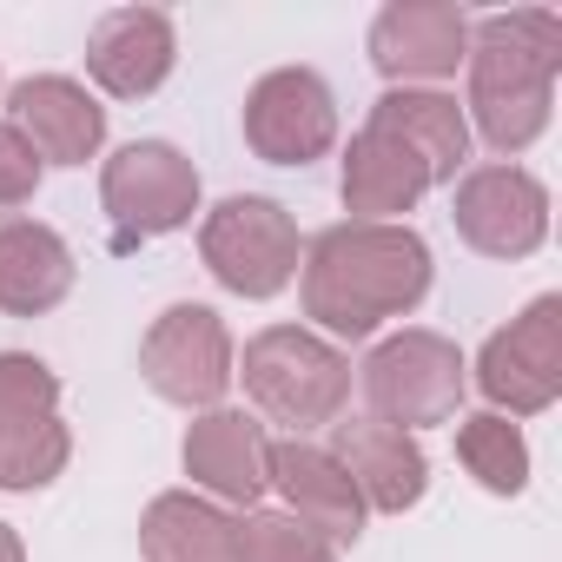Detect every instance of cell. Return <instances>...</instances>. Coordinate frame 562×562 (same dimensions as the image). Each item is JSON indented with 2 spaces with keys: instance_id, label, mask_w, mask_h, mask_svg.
I'll list each match as a JSON object with an SVG mask.
<instances>
[{
  "instance_id": "4fadbf2b",
  "label": "cell",
  "mask_w": 562,
  "mask_h": 562,
  "mask_svg": "<svg viewBox=\"0 0 562 562\" xmlns=\"http://www.w3.org/2000/svg\"><path fill=\"white\" fill-rule=\"evenodd\" d=\"M186 476L199 490H212L218 503L258 509V496L271 490V437L258 417L245 411H199L186 430Z\"/></svg>"
},
{
  "instance_id": "ac0fdd59",
  "label": "cell",
  "mask_w": 562,
  "mask_h": 562,
  "mask_svg": "<svg viewBox=\"0 0 562 562\" xmlns=\"http://www.w3.org/2000/svg\"><path fill=\"white\" fill-rule=\"evenodd\" d=\"M364 126L391 133V139L430 172V186L457 179L463 159H470V120H463V106H457L450 93H430V87H391V93L371 106Z\"/></svg>"
},
{
  "instance_id": "44dd1931",
  "label": "cell",
  "mask_w": 562,
  "mask_h": 562,
  "mask_svg": "<svg viewBox=\"0 0 562 562\" xmlns=\"http://www.w3.org/2000/svg\"><path fill=\"white\" fill-rule=\"evenodd\" d=\"M139 549L146 562H238V516L192 490H166L139 516Z\"/></svg>"
},
{
  "instance_id": "3957f363",
  "label": "cell",
  "mask_w": 562,
  "mask_h": 562,
  "mask_svg": "<svg viewBox=\"0 0 562 562\" xmlns=\"http://www.w3.org/2000/svg\"><path fill=\"white\" fill-rule=\"evenodd\" d=\"M232 378H245V397L299 437L318 424H338L351 404V358L305 325H265L245 345V364Z\"/></svg>"
},
{
  "instance_id": "9c48e42d",
  "label": "cell",
  "mask_w": 562,
  "mask_h": 562,
  "mask_svg": "<svg viewBox=\"0 0 562 562\" xmlns=\"http://www.w3.org/2000/svg\"><path fill=\"white\" fill-rule=\"evenodd\" d=\"M476 391L496 404V417H536L562 397V299H529L490 345L476 351Z\"/></svg>"
},
{
  "instance_id": "6da1fadb",
  "label": "cell",
  "mask_w": 562,
  "mask_h": 562,
  "mask_svg": "<svg viewBox=\"0 0 562 562\" xmlns=\"http://www.w3.org/2000/svg\"><path fill=\"white\" fill-rule=\"evenodd\" d=\"M305 318L331 338H371L384 318H404L430 292V245L411 225H331L299 265Z\"/></svg>"
},
{
  "instance_id": "9a60e30c",
  "label": "cell",
  "mask_w": 562,
  "mask_h": 562,
  "mask_svg": "<svg viewBox=\"0 0 562 562\" xmlns=\"http://www.w3.org/2000/svg\"><path fill=\"white\" fill-rule=\"evenodd\" d=\"M271 490L285 496V516H299L331 549L364 536V496H358V483L345 476V463L331 450H318L305 437L271 443Z\"/></svg>"
},
{
  "instance_id": "2e32d148",
  "label": "cell",
  "mask_w": 562,
  "mask_h": 562,
  "mask_svg": "<svg viewBox=\"0 0 562 562\" xmlns=\"http://www.w3.org/2000/svg\"><path fill=\"white\" fill-rule=\"evenodd\" d=\"M331 457L345 463V476L358 483L364 509H384V516H404L411 503H424L430 490V457L411 430L384 424V417H351L338 424V443Z\"/></svg>"
},
{
  "instance_id": "8fae6325",
  "label": "cell",
  "mask_w": 562,
  "mask_h": 562,
  "mask_svg": "<svg viewBox=\"0 0 562 562\" xmlns=\"http://www.w3.org/2000/svg\"><path fill=\"white\" fill-rule=\"evenodd\" d=\"M338 139V100L312 67H278L245 93V146L265 166H312Z\"/></svg>"
},
{
  "instance_id": "603a6c76",
  "label": "cell",
  "mask_w": 562,
  "mask_h": 562,
  "mask_svg": "<svg viewBox=\"0 0 562 562\" xmlns=\"http://www.w3.org/2000/svg\"><path fill=\"white\" fill-rule=\"evenodd\" d=\"M238 562H338V549L285 509H245L238 516Z\"/></svg>"
},
{
  "instance_id": "8992f818",
  "label": "cell",
  "mask_w": 562,
  "mask_h": 562,
  "mask_svg": "<svg viewBox=\"0 0 562 562\" xmlns=\"http://www.w3.org/2000/svg\"><path fill=\"white\" fill-rule=\"evenodd\" d=\"M74 457L60 378L34 351H0V490H47Z\"/></svg>"
},
{
  "instance_id": "d4e9b609",
  "label": "cell",
  "mask_w": 562,
  "mask_h": 562,
  "mask_svg": "<svg viewBox=\"0 0 562 562\" xmlns=\"http://www.w3.org/2000/svg\"><path fill=\"white\" fill-rule=\"evenodd\" d=\"M0 562H27V549H21V536H14V522H0Z\"/></svg>"
},
{
  "instance_id": "d6986e66",
  "label": "cell",
  "mask_w": 562,
  "mask_h": 562,
  "mask_svg": "<svg viewBox=\"0 0 562 562\" xmlns=\"http://www.w3.org/2000/svg\"><path fill=\"white\" fill-rule=\"evenodd\" d=\"M67 292H74V245L41 218H8L0 225V312L8 318H41Z\"/></svg>"
},
{
  "instance_id": "7a4b0ae2",
  "label": "cell",
  "mask_w": 562,
  "mask_h": 562,
  "mask_svg": "<svg viewBox=\"0 0 562 562\" xmlns=\"http://www.w3.org/2000/svg\"><path fill=\"white\" fill-rule=\"evenodd\" d=\"M470 113L490 153H522L549 133L555 74H562V21L542 8L490 14L470 27Z\"/></svg>"
},
{
  "instance_id": "ba28073f",
  "label": "cell",
  "mask_w": 562,
  "mask_h": 562,
  "mask_svg": "<svg viewBox=\"0 0 562 562\" xmlns=\"http://www.w3.org/2000/svg\"><path fill=\"white\" fill-rule=\"evenodd\" d=\"M232 331L212 305H166L139 345V378L179 411H218L232 391Z\"/></svg>"
},
{
  "instance_id": "7c38bea8",
  "label": "cell",
  "mask_w": 562,
  "mask_h": 562,
  "mask_svg": "<svg viewBox=\"0 0 562 562\" xmlns=\"http://www.w3.org/2000/svg\"><path fill=\"white\" fill-rule=\"evenodd\" d=\"M470 54V21L450 0H391L371 21V67L391 87L417 80H450Z\"/></svg>"
},
{
  "instance_id": "5bb4252c",
  "label": "cell",
  "mask_w": 562,
  "mask_h": 562,
  "mask_svg": "<svg viewBox=\"0 0 562 562\" xmlns=\"http://www.w3.org/2000/svg\"><path fill=\"white\" fill-rule=\"evenodd\" d=\"M172 60H179V34H172V14H159V8H113V14H100V27L87 41V74L113 100L159 93Z\"/></svg>"
},
{
  "instance_id": "cb8c5ba5",
  "label": "cell",
  "mask_w": 562,
  "mask_h": 562,
  "mask_svg": "<svg viewBox=\"0 0 562 562\" xmlns=\"http://www.w3.org/2000/svg\"><path fill=\"white\" fill-rule=\"evenodd\" d=\"M41 192V153L27 146V133L14 120H0V212H14Z\"/></svg>"
},
{
  "instance_id": "277c9868",
  "label": "cell",
  "mask_w": 562,
  "mask_h": 562,
  "mask_svg": "<svg viewBox=\"0 0 562 562\" xmlns=\"http://www.w3.org/2000/svg\"><path fill=\"white\" fill-rule=\"evenodd\" d=\"M199 258H205V271L218 278L225 292H238V299H278L299 278V265H305V238H299L292 212L278 205V199L238 192V199H225V205L205 212Z\"/></svg>"
},
{
  "instance_id": "e0dca14e",
  "label": "cell",
  "mask_w": 562,
  "mask_h": 562,
  "mask_svg": "<svg viewBox=\"0 0 562 562\" xmlns=\"http://www.w3.org/2000/svg\"><path fill=\"white\" fill-rule=\"evenodd\" d=\"M8 106H14V126L27 133V146L41 153V166H87L106 146V106L67 74L21 80Z\"/></svg>"
},
{
  "instance_id": "ffe728a7",
  "label": "cell",
  "mask_w": 562,
  "mask_h": 562,
  "mask_svg": "<svg viewBox=\"0 0 562 562\" xmlns=\"http://www.w3.org/2000/svg\"><path fill=\"white\" fill-rule=\"evenodd\" d=\"M345 212H358V225H404V212L430 192V172L378 126H364L345 146V172H338Z\"/></svg>"
},
{
  "instance_id": "5b68a950",
  "label": "cell",
  "mask_w": 562,
  "mask_h": 562,
  "mask_svg": "<svg viewBox=\"0 0 562 562\" xmlns=\"http://www.w3.org/2000/svg\"><path fill=\"white\" fill-rule=\"evenodd\" d=\"M463 351L443 331H397L364 358V397L371 417L397 424V430H424V424H450L463 404Z\"/></svg>"
},
{
  "instance_id": "30bf717a",
  "label": "cell",
  "mask_w": 562,
  "mask_h": 562,
  "mask_svg": "<svg viewBox=\"0 0 562 562\" xmlns=\"http://www.w3.org/2000/svg\"><path fill=\"white\" fill-rule=\"evenodd\" d=\"M457 238L483 258H529L549 238V186L522 166H470L450 192Z\"/></svg>"
},
{
  "instance_id": "52a82bcc",
  "label": "cell",
  "mask_w": 562,
  "mask_h": 562,
  "mask_svg": "<svg viewBox=\"0 0 562 562\" xmlns=\"http://www.w3.org/2000/svg\"><path fill=\"white\" fill-rule=\"evenodd\" d=\"M100 205H106L120 245L166 238V232L192 225V212H199V166L166 139H133L106 159Z\"/></svg>"
},
{
  "instance_id": "7402d4cb",
  "label": "cell",
  "mask_w": 562,
  "mask_h": 562,
  "mask_svg": "<svg viewBox=\"0 0 562 562\" xmlns=\"http://www.w3.org/2000/svg\"><path fill=\"white\" fill-rule=\"evenodd\" d=\"M457 457H463V470H470L490 496H516V490L529 483V443H522V430H516L509 417H496V411L457 424Z\"/></svg>"
}]
</instances>
